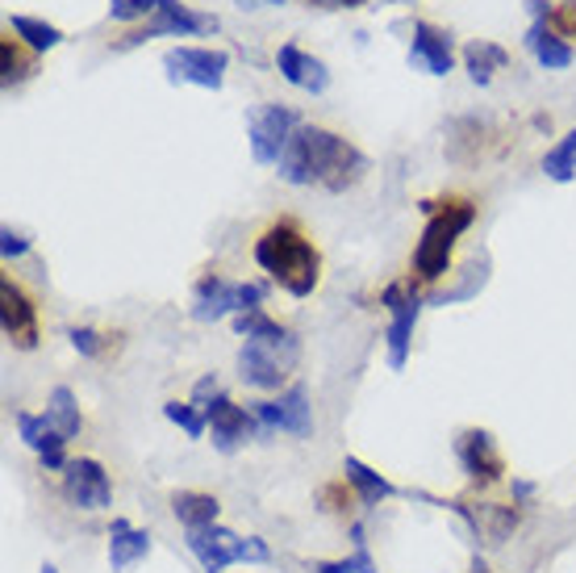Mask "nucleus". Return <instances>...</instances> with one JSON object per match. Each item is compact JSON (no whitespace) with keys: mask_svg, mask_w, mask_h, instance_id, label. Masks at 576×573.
I'll return each instance as SVG.
<instances>
[{"mask_svg":"<svg viewBox=\"0 0 576 573\" xmlns=\"http://www.w3.org/2000/svg\"><path fill=\"white\" fill-rule=\"evenodd\" d=\"M171 510H176V519L188 528H209V524H218V515H222V503L213 498V494H201V489H176L171 494Z\"/></svg>","mask_w":576,"mask_h":573,"instance_id":"obj_22","label":"nucleus"},{"mask_svg":"<svg viewBox=\"0 0 576 573\" xmlns=\"http://www.w3.org/2000/svg\"><path fill=\"white\" fill-rule=\"evenodd\" d=\"M309 573H376V561L368 544H355V552L343 561H309Z\"/></svg>","mask_w":576,"mask_h":573,"instance_id":"obj_30","label":"nucleus"},{"mask_svg":"<svg viewBox=\"0 0 576 573\" xmlns=\"http://www.w3.org/2000/svg\"><path fill=\"white\" fill-rule=\"evenodd\" d=\"M146 552H151V531L130 528V519H113V528H109V565H113V573L130 570L134 561H143Z\"/></svg>","mask_w":576,"mask_h":573,"instance_id":"obj_19","label":"nucleus"},{"mask_svg":"<svg viewBox=\"0 0 576 573\" xmlns=\"http://www.w3.org/2000/svg\"><path fill=\"white\" fill-rule=\"evenodd\" d=\"M543 172H547V180H556V185H568V180H573L576 176V130H568L556 147L543 155Z\"/></svg>","mask_w":576,"mask_h":573,"instance_id":"obj_27","label":"nucleus"},{"mask_svg":"<svg viewBox=\"0 0 576 573\" xmlns=\"http://www.w3.org/2000/svg\"><path fill=\"white\" fill-rule=\"evenodd\" d=\"M167 80L171 85H197V88H218L226 85V51H209V46H171L164 55Z\"/></svg>","mask_w":576,"mask_h":573,"instance_id":"obj_9","label":"nucleus"},{"mask_svg":"<svg viewBox=\"0 0 576 573\" xmlns=\"http://www.w3.org/2000/svg\"><path fill=\"white\" fill-rule=\"evenodd\" d=\"M306 4H322V9H359L368 0H306Z\"/></svg>","mask_w":576,"mask_h":573,"instance_id":"obj_37","label":"nucleus"},{"mask_svg":"<svg viewBox=\"0 0 576 573\" xmlns=\"http://www.w3.org/2000/svg\"><path fill=\"white\" fill-rule=\"evenodd\" d=\"M518 528L514 507H485L480 510V536H489V544H501Z\"/></svg>","mask_w":576,"mask_h":573,"instance_id":"obj_31","label":"nucleus"},{"mask_svg":"<svg viewBox=\"0 0 576 573\" xmlns=\"http://www.w3.org/2000/svg\"><path fill=\"white\" fill-rule=\"evenodd\" d=\"M455 461H459V469L473 477L476 486H494L497 477L506 473V461H501V452H497V440L485 427H468V431L455 436Z\"/></svg>","mask_w":576,"mask_h":573,"instance_id":"obj_15","label":"nucleus"},{"mask_svg":"<svg viewBox=\"0 0 576 573\" xmlns=\"http://www.w3.org/2000/svg\"><path fill=\"white\" fill-rule=\"evenodd\" d=\"M164 419L167 423H176L180 431H185L188 440H206V431H209V419H206V410L197 403H164Z\"/></svg>","mask_w":576,"mask_h":573,"instance_id":"obj_28","label":"nucleus"},{"mask_svg":"<svg viewBox=\"0 0 576 573\" xmlns=\"http://www.w3.org/2000/svg\"><path fill=\"white\" fill-rule=\"evenodd\" d=\"M46 419H51L55 431H63L67 440H76L84 431L80 403H76V394H71L67 385H55V389H51V398H46Z\"/></svg>","mask_w":576,"mask_h":573,"instance_id":"obj_25","label":"nucleus"},{"mask_svg":"<svg viewBox=\"0 0 576 573\" xmlns=\"http://www.w3.org/2000/svg\"><path fill=\"white\" fill-rule=\"evenodd\" d=\"M185 544L188 552L201 561L206 573H222L230 565H268L272 549L268 540L259 536H239V531L222 528V524H209V528H188L185 531Z\"/></svg>","mask_w":576,"mask_h":573,"instance_id":"obj_4","label":"nucleus"},{"mask_svg":"<svg viewBox=\"0 0 576 573\" xmlns=\"http://www.w3.org/2000/svg\"><path fill=\"white\" fill-rule=\"evenodd\" d=\"M531 494H535V486H531V482H518L514 477V498H531Z\"/></svg>","mask_w":576,"mask_h":573,"instance_id":"obj_38","label":"nucleus"},{"mask_svg":"<svg viewBox=\"0 0 576 573\" xmlns=\"http://www.w3.org/2000/svg\"><path fill=\"white\" fill-rule=\"evenodd\" d=\"M251 415L259 419V431H288V436L313 431V406H309V389L301 382L288 385L272 403H251Z\"/></svg>","mask_w":576,"mask_h":573,"instance_id":"obj_13","label":"nucleus"},{"mask_svg":"<svg viewBox=\"0 0 576 573\" xmlns=\"http://www.w3.org/2000/svg\"><path fill=\"white\" fill-rule=\"evenodd\" d=\"M464 64H468L473 85H494V71L510 67V51L497 46V43H485V38H476V43L464 46Z\"/></svg>","mask_w":576,"mask_h":573,"instance_id":"obj_24","label":"nucleus"},{"mask_svg":"<svg viewBox=\"0 0 576 573\" xmlns=\"http://www.w3.org/2000/svg\"><path fill=\"white\" fill-rule=\"evenodd\" d=\"M301 361V340L288 331L285 340H247L239 348V382L251 389H280Z\"/></svg>","mask_w":576,"mask_h":573,"instance_id":"obj_5","label":"nucleus"},{"mask_svg":"<svg viewBox=\"0 0 576 573\" xmlns=\"http://www.w3.org/2000/svg\"><path fill=\"white\" fill-rule=\"evenodd\" d=\"M0 327H4V340L21 348V352H34L42 340L38 331V306L34 298L21 289L13 276L0 280Z\"/></svg>","mask_w":576,"mask_h":573,"instance_id":"obj_10","label":"nucleus"},{"mask_svg":"<svg viewBox=\"0 0 576 573\" xmlns=\"http://www.w3.org/2000/svg\"><path fill=\"white\" fill-rule=\"evenodd\" d=\"M9 34H18L21 43L30 46V51H51V46L63 43V30L51 22H38V18H9Z\"/></svg>","mask_w":576,"mask_h":573,"instance_id":"obj_26","label":"nucleus"},{"mask_svg":"<svg viewBox=\"0 0 576 573\" xmlns=\"http://www.w3.org/2000/svg\"><path fill=\"white\" fill-rule=\"evenodd\" d=\"M343 477H347V486L359 494V503H364L368 510L380 507V503H389L392 494H397V486H392L389 477L376 473L372 465H364L359 456H347V461H343Z\"/></svg>","mask_w":576,"mask_h":573,"instance_id":"obj_20","label":"nucleus"},{"mask_svg":"<svg viewBox=\"0 0 576 573\" xmlns=\"http://www.w3.org/2000/svg\"><path fill=\"white\" fill-rule=\"evenodd\" d=\"M418 210L427 213V227L418 234V247H413V276L418 280H443L452 273V255L455 243L473 231L476 222V201L468 197H447V201H422Z\"/></svg>","mask_w":576,"mask_h":573,"instance_id":"obj_3","label":"nucleus"},{"mask_svg":"<svg viewBox=\"0 0 576 573\" xmlns=\"http://www.w3.org/2000/svg\"><path fill=\"white\" fill-rule=\"evenodd\" d=\"M276 67H280V76H285L292 88H301V92H326L330 85V71L322 59H313L306 55L297 43H285L276 51Z\"/></svg>","mask_w":576,"mask_h":573,"instance_id":"obj_18","label":"nucleus"},{"mask_svg":"<svg viewBox=\"0 0 576 573\" xmlns=\"http://www.w3.org/2000/svg\"><path fill=\"white\" fill-rule=\"evenodd\" d=\"M209 30H218V18H213V13H192V9L180 4V0H159L155 22H146L143 30H130L118 46L130 51V46L159 38V34H176V38H185V34H209Z\"/></svg>","mask_w":576,"mask_h":573,"instance_id":"obj_12","label":"nucleus"},{"mask_svg":"<svg viewBox=\"0 0 576 573\" xmlns=\"http://www.w3.org/2000/svg\"><path fill=\"white\" fill-rule=\"evenodd\" d=\"M259 0H239V9H255ZM264 4H280V0H264Z\"/></svg>","mask_w":576,"mask_h":573,"instance_id":"obj_40","label":"nucleus"},{"mask_svg":"<svg viewBox=\"0 0 576 573\" xmlns=\"http://www.w3.org/2000/svg\"><path fill=\"white\" fill-rule=\"evenodd\" d=\"M234 331H239L243 340H285V335H288L285 322L268 319L264 310H247V315H234Z\"/></svg>","mask_w":576,"mask_h":573,"instance_id":"obj_29","label":"nucleus"},{"mask_svg":"<svg viewBox=\"0 0 576 573\" xmlns=\"http://www.w3.org/2000/svg\"><path fill=\"white\" fill-rule=\"evenodd\" d=\"M206 419H209V436H213V448L222 456H234L239 448H247L259 431V419L251 415L247 406H239L234 398L218 394L213 403L206 406Z\"/></svg>","mask_w":576,"mask_h":573,"instance_id":"obj_11","label":"nucleus"},{"mask_svg":"<svg viewBox=\"0 0 576 573\" xmlns=\"http://www.w3.org/2000/svg\"><path fill=\"white\" fill-rule=\"evenodd\" d=\"M410 64L427 76H447L455 67V46L452 34L439 30L431 22H418L413 25V46H410Z\"/></svg>","mask_w":576,"mask_h":573,"instance_id":"obj_17","label":"nucleus"},{"mask_svg":"<svg viewBox=\"0 0 576 573\" xmlns=\"http://www.w3.org/2000/svg\"><path fill=\"white\" fill-rule=\"evenodd\" d=\"M25 252H30V239L4 227V231H0V255H4V260H18V255H25Z\"/></svg>","mask_w":576,"mask_h":573,"instance_id":"obj_35","label":"nucleus"},{"mask_svg":"<svg viewBox=\"0 0 576 573\" xmlns=\"http://www.w3.org/2000/svg\"><path fill=\"white\" fill-rule=\"evenodd\" d=\"M0 71H4V88L25 85V80L38 71V51H30L21 38L4 34V38H0Z\"/></svg>","mask_w":576,"mask_h":573,"instance_id":"obj_23","label":"nucleus"},{"mask_svg":"<svg viewBox=\"0 0 576 573\" xmlns=\"http://www.w3.org/2000/svg\"><path fill=\"white\" fill-rule=\"evenodd\" d=\"M297 126H301V118H297V113H292L288 106H280V101H268V106L251 109V113H247V143H251L255 164L276 168Z\"/></svg>","mask_w":576,"mask_h":573,"instance_id":"obj_7","label":"nucleus"},{"mask_svg":"<svg viewBox=\"0 0 576 573\" xmlns=\"http://www.w3.org/2000/svg\"><path fill=\"white\" fill-rule=\"evenodd\" d=\"M251 255L288 298H309L322 285V252L297 218H276L255 234Z\"/></svg>","mask_w":576,"mask_h":573,"instance_id":"obj_2","label":"nucleus"},{"mask_svg":"<svg viewBox=\"0 0 576 573\" xmlns=\"http://www.w3.org/2000/svg\"><path fill=\"white\" fill-rule=\"evenodd\" d=\"M527 51H531L539 59V67H547V71H564V67H573L576 59L573 46L564 43L547 22H531V30H527Z\"/></svg>","mask_w":576,"mask_h":573,"instance_id":"obj_21","label":"nucleus"},{"mask_svg":"<svg viewBox=\"0 0 576 573\" xmlns=\"http://www.w3.org/2000/svg\"><path fill=\"white\" fill-rule=\"evenodd\" d=\"M264 298H268V285L259 280H226L218 273H206L192 289V319L218 322L226 315H247V310H259Z\"/></svg>","mask_w":576,"mask_h":573,"instance_id":"obj_6","label":"nucleus"},{"mask_svg":"<svg viewBox=\"0 0 576 573\" xmlns=\"http://www.w3.org/2000/svg\"><path fill=\"white\" fill-rule=\"evenodd\" d=\"M385 310H389V331H385V343H389V368H406L413 348V327H418V315H422V298L410 294L406 280H392L389 289L380 294Z\"/></svg>","mask_w":576,"mask_h":573,"instance_id":"obj_8","label":"nucleus"},{"mask_svg":"<svg viewBox=\"0 0 576 573\" xmlns=\"http://www.w3.org/2000/svg\"><path fill=\"white\" fill-rule=\"evenodd\" d=\"M42 573H59V570H55V565H51V561H46V565H42Z\"/></svg>","mask_w":576,"mask_h":573,"instance_id":"obj_41","label":"nucleus"},{"mask_svg":"<svg viewBox=\"0 0 576 573\" xmlns=\"http://www.w3.org/2000/svg\"><path fill=\"white\" fill-rule=\"evenodd\" d=\"M218 394H222V389H218V377H213V373H209V377H201V382L192 385V403L201 406V410H206V406L213 403Z\"/></svg>","mask_w":576,"mask_h":573,"instance_id":"obj_36","label":"nucleus"},{"mask_svg":"<svg viewBox=\"0 0 576 573\" xmlns=\"http://www.w3.org/2000/svg\"><path fill=\"white\" fill-rule=\"evenodd\" d=\"M67 340H71V348H76L80 356H101V352L113 348V335H101V331H92V327H71Z\"/></svg>","mask_w":576,"mask_h":573,"instance_id":"obj_32","label":"nucleus"},{"mask_svg":"<svg viewBox=\"0 0 576 573\" xmlns=\"http://www.w3.org/2000/svg\"><path fill=\"white\" fill-rule=\"evenodd\" d=\"M547 25L556 30L560 38H576V0H556V9H552Z\"/></svg>","mask_w":576,"mask_h":573,"instance_id":"obj_34","label":"nucleus"},{"mask_svg":"<svg viewBox=\"0 0 576 573\" xmlns=\"http://www.w3.org/2000/svg\"><path fill=\"white\" fill-rule=\"evenodd\" d=\"M63 498L80 510H104L113 503V482L104 473L101 461L92 456H76L71 465L63 469Z\"/></svg>","mask_w":576,"mask_h":573,"instance_id":"obj_14","label":"nucleus"},{"mask_svg":"<svg viewBox=\"0 0 576 573\" xmlns=\"http://www.w3.org/2000/svg\"><path fill=\"white\" fill-rule=\"evenodd\" d=\"M155 9H159V0H109V18L125 25L146 18V13H155Z\"/></svg>","mask_w":576,"mask_h":573,"instance_id":"obj_33","label":"nucleus"},{"mask_svg":"<svg viewBox=\"0 0 576 573\" xmlns=\"http://www.w3.org/2000/svg\"><path fill=\"white\" fill-rule=\"evenodd\" d=\"M280 180L285 185H297V189H309V185H322L330 192L351 189L355 180H364L368 172V155L355 147L351 139L334 134L326 126H301L292 130L285 155H280Z\"/></svg>","mask_w":576,"mask_h":573,"instance_id":"obj_1","label":"nucleus"},{"mask_svg":"<svg viewBox=\"0 0 576 573\" xmlns=\"http://www.w3.org/2000/svg\"><path fill=\"white\" fill-rule=\"evenodd\" d=\"M473 573H494V570H489V561H485L480 552H476V557H473Z\"/></svg>","mask_w":576,"mask_h":573,"instance_id":"obj_39","label":"nucleus"},{"mask_svg":"<svg viewBox=\"0 0 576 573\" xmlns=\"http://www.w3.org/2000/svg\"><path fill=\"white\" fill-rule=\"evenodd\" d=\"M18 431H21V444L42 456V469L63 473V469L71 465V461H67V444H71V440H67L63 431H55V423H51L46 415L18 410Z\"/></svg>","mask_w":576,"mask_h":573,"instance_id":"obj_16","label":"nucleus"}]
</instances>
